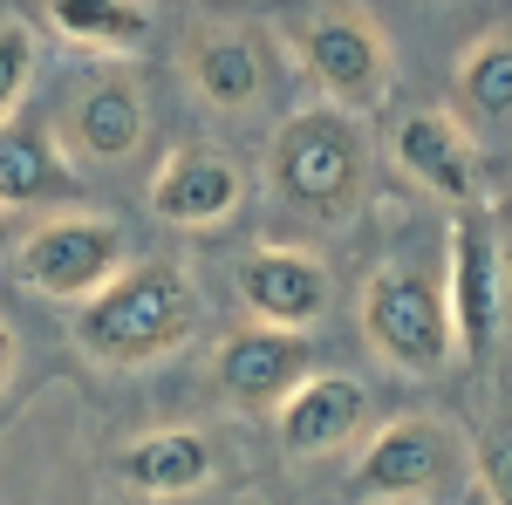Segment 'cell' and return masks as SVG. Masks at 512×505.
<instances>
[{
	"mask_svg": "<svg viewBox=\"0 0 512 505\" xmlns=\"http://www.w3.org/2000/svg\"><path fill=\"white\" fill-rule=\"evenodd\" d=\"M212 471H219V451L185 424L151 430V437L117 451V478L144 499H192L198 485H212Z\"/></svg>",
	"mask_w": 512,
	"mask_h": 505,
	"instance_id": "obj_14",
	"label": "cell"
},
{
	"mask_svg": "<svg viewBox=\"0 0 512 505\" xmlns=\"http://www.w3.org/2000/svg\"><path fill=\"white\" fill-rule=\"evenodd\" d=\"M458 110H465L472 123H485L492 137L512 130V35L478 41L472 55L458 62Z\"/></svg>",
	"mask_w": 512,
	"mask_h": 505,
	"instance_id": "obj_18",
	"label": "cell"
},
{
	"mask_svg": "<svg viewBox=\"0 0 512 505\" xmlns=\"http://www.w3.org/2000/svg\"><path fill=\"white\" fill-rule=\"evenodd\" d=\"M69 328L89 362L144 369V362L178 355L198 335V294L171 260H144V267H123L103 294H89Z\"/></svg>",
	"mask_w": 512,
	"mask_h": 505,
	"instance_id": "obj_1",
	"label": "cell"
},
{
	"mask_svg": "<svg viewBox=\"0 0 512 505\" xmlns=\"http://www.w3.org/2000/svg\"><path fill=\"white\" fill-rule=\"evenodd\" d=\"M233 294L260 328L301 335V328H315L321 314H328L335 280H328V267H321L315 253H301V246H260V253H246L233 267Z\"/></svg>",
	"mask_w": 512,
	"mask_h": 505,
	"instance_id": "obj_8",
	"label": "cell"
},
{
	"mask_svg": "<svg viewBox=\"0 0 512 505\" xmlns=\"http://www.w3.org/2000/svg\"><path fill=\"white\" fill-rule=\"evenodd\" d=\"M390 157L403 164L410 185H424L444 205H472L478 185H485V157H478L472 130L451 117V110H410V117L396 123Z\"/></svg>",
	"mask_w": 512,
	"mask_h": 505,
	"instance_id": "obj_9",
	"label": "cell"
},
{
	"mask_svg": "<svg viewBox=\"0 0 512 505\" xmlns=\"http://www.w3.org/2000/svg\"><path fill=\"white\" fill-rule=\"evenodd\" d=\"M55 198H76V171L41 130L7 123L0 130V205L21 212V205H55Z\"/></svg>",
	"mask_w": 512,
	"mask_h": 505,
	"instance_id": "obj_16",
	"label": "cell"
},
{
	"mask_svg": "<svg viewBox=\"0 0 512 505\" xmlns=\"http://www.w3.org/2000/svg\"><path fill=\"white\" fill-rule=\"evenodd\" d=\"M444 314H451V349L465 369L492 362L499 321H506V253L478 205H458L451 219V260H444Z\"/></svg>",
	"mask_w": 512,
	"mask_h": 505,
	"instance_id": "obj_5",
	"label": "cell"
},
{
	"mask_svg": "<svg viewBox=\"0 0 512 505\" xmlns=\"http://www.w3.org/2000/svg\"><path fill=\"white\" fill-rule=\"evenodd\" d=\"M472 471L485 478L492 505H512V417H499V424L485 430V444L472 451Z\"/></svg>",
	"mask_w": 512,
	"mask_h": 505,
	"instance_id": "obj_20",
	"label": "cell"
},
{
	"mask_svg": "<svg viewBox=\"0 0 512 505\" xmlns=\"http://www.w3.org/2000/svg\"><path fill=\"white\" fill-rule=\"evenodd\" d=\"M48 28L69 35L76 48L130 55V48L151 41V7H130V0H55V7H48Z\"/></svg>",
	"mask_w": 512,
	"mask_h": 505,
	"instance_id": "obj_17",
	"label": "cell"
},
{
	"mask_svg": "<svg viewBox=\"0 0 512 505\" xmlns=\"http://www.w3.org/2000/svg\"><path fill=\"white\" fill-rule=\"evenodd\" d=\"M14 280L48 301H89L123 273V233L110 219H48L28 239H14Z\"/></svg>",
	"mask_w": 512,
	"mask_h": 505,
	"instance_id": "obj_6",
	"label": "cell"
},
{
	"mask_svg": "<svg viewBox=\"0 0 512 505\" xmlns=\"http://www.w3.org/2000/svg\"><path fill=\"white\" fill-rule=\"evenodd\" d=\"M246 198V178L226 151L212 144H185V151L164 157L158 185H151V205H158L164 226H185V233H205V226H226Z\"/></svg>",
	"mask_w": 512,
	"mask_h": 505,
	"instance_id": "obj_12",
	"label": "cell"
},
{
	"mask_svg": "<svg viewBox=\"0 0 512 505\" xmlns=\"http://www.w3.org/2000/svg\"><path fill=\"white\" fill-rule=\"evenodd\" d=\"M35 82V35L21 21H0V130L14 123V103Z\"/></svg>",
	"mask_w": 512,
	"mask_h": 505,
	"instance_id": "obj_19",
	"label": "cell"
},
{
	"mask_svg": "<svg viewBox=\"0 0 512 505\" xmlns=\"http://www.w3.org/2000/svg\"><path fill=\"white\" fill-rule=\"evenodd\" d=\"M369 417V389L342 376V369H321L280 403V444L294 458H321V451H342Z\"/></svg>",
	"mask_w": 512,
	"mask_h": 505,
	"instance_id": "obj_13",
	"label": "cell"
},
{
	"mask_svg": "<svg viewBox=\"0 0 512 505\" xmlns=\"http://www.w3.org/2000/svg\"><path fill=\"white\" fill-rule=\"evenodd\" d=\"M362 335L403 376H437L451 362V314L431 273L417 267H376L362 287Z\"/></svg>",
	"mask_w": 512,
	"mask_h": 505,
	"instance_id": "obj_4",
	"label": "cell"
},
{
	"mask_svg": "<svg viewBox=\"0 0 512 505\" xmlns=\"http://www.w3.org/2000/svg\"><path fill=\"white\" fill-rule=\"evenodd\" d=\"M192 82H198V96H205L212 110H246V103H260V89H267V48H260V35H246V28L205 35L192 48Z\"/></svg>",
	"mask_w": 512,
	"mask_h": 505,
	"instance_id": "obj_15",
	"label": "cell"
},
{
	"mask_svg": "<svg viewBox=\"0 0 512 505\" xmlns=\"http://www.w3.org/2000/svg\"><path fill=\"white\" fill-rule=\"evenodd\" d=\"M294 48H301V69L315 76V89L328 96V110L362 117V110L383 103L390 55H383V41H376V28L362 14H315V21H301Z\"/></svg>",
	"mask_w": 512,
	"mask_h": 505,
	"instance_id": "obj_7",
	"label": "cell"
},
{
	"mask_svg": "<svg viewBox=\"0 0 512 505\" xmlns=\"http://www.w3.org/2000/svg\"><path fill=\"white\" fill-rule=\"evenodd\" d=\"M144 130H151V110H144V89L123 76V69H96V76H82L69 89V103H62V137H69V151L82 157H103V164H117L144 144Z\"/></svg>",
	"mask_w": 512,
	"mask_h": 505,
	"instance_id": "obj_11",
	"label": "cell"
},
{
	"mask_svg": "<svg viewBox=\"0 0 512 505\" xmlns=\"http://www.w3.org/2000/svg\"><path fill=\"white\" fill-rule=\"evenodd\" d=\"M308 376H315V349L308 335H287V328H239L219 349V389L239 410H280Z\"/></svg>",
	"mask_w": 512,
	"mask_h": 505,
	"instance_id": "obj_10",
	"label": "cell"
},
{
	"mask_svg": "<svg viewBox=\"0 0 512 505\" xmlns=\"http://www.w3.org/2000/svg\"><path fill=\"white\" fill-rule=\"evenodd\" d=\"M362 171H369V144H362V123L342 110H294L274 130V157H267V178L274 198L287 212H308V219H342L362 192Z\"/></svg>",
	"mask_w": 512,
	"mask_h": 505,
	"instance_id": "obj_2",
	"label": "cell"
},
{
	"mask_svg": "<svg viewBox=\"0 0 512 505\" xmlns=\"http://www.w3.org/2000/svg\"><path fill=\"white\" fill-rule=\"evenodd\" d=\"M465 485H472V451L437 417L383 424L349 465L355 505H451Z\"/></svg>",
	"mask_w": 512,
	"mask_h": 505,
	"instance_id": "obj_3",
	"label": "cell"
},
{
	"mask_svg": "<svg viewBox=\"0 0 512 505\" xmlns=\"http://www.w3.org/2000/svg\"><path fill=\"white\" fill-rule=\"evenodd\" d=\"M0 253H14V212L0 205Z\"/></svg>",
	"mask_w": 512,
	"mask_h": 505,
	"instance_id": "obj_22",
	"label": "cell"
},
{
	"mask_svg": "<svg viewBox=\"0 0 512 505\" xmlns=\"http://www.w3.org/2000/svg\"><path fill=\"white\" fill-rule=\"evenodd\" d=\"M7 376H14V328L0 321V389H7Z\"/></svg>",
	"mask_w": 512,
	"mask_h": 505,
	"instance_id": "obj_21",
	"label": "cell"
}]
</instances>
